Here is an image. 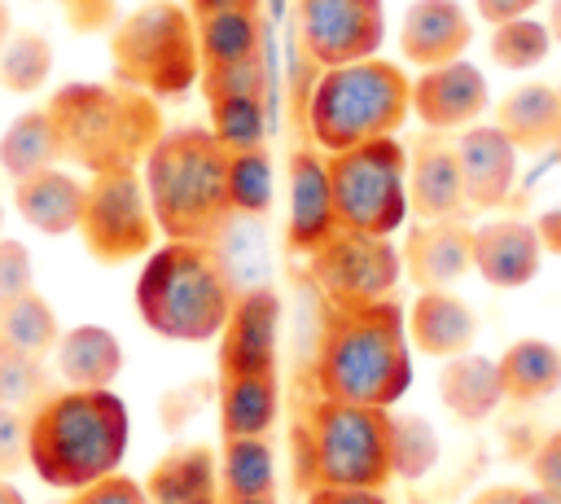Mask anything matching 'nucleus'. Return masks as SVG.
Returning <instances> with one entry per match:
<instances>
[{"instance_id": "nucleus-35", "label": "nucleus", "mask_w": 561, "mask_h": 504, "mask_svg": "<svg viewBox=\"0 0 561 504\" xmlns=\"http://www.w3.org/2000/svg\"><path fill=\"white\" fill-rule=\"evenodd\" d=\"M210 136L228 153L267 145V101L263 96H224V101H210Z\"/></svg>"}, {"instance_id": "nucleus-4", "label": "nucleus", "mask_w": 561, "mask_h": 504, "mask_svg": "<svg viewBox=\"0 0 561 504\" xmlns=\"http://www.w3.org/2000/svg\"><path fill=\"white\" fill-rule=\"evenodd\" d=\"M44 105L57 123L61 158L83 167L88 175L114 171V167H136L140 171L145 153L167 131L158 101L149 92H136V88L118 83V79H110V83H92V79L61 83Z\"/></svg>"}, {"instance_id": "nucleus-14", "label": "nucleus", "mask_w": 561, "mask_h": 504, "mask_svg": "<svg viewBox=\"0 0 561 504\" xmlns=\"http://www.w3.org/2000/svg\"><path fill=\"white\" fill-rule=\"evenodd\" d=\"M337 232L333 193H329V167L316 145H302L289 153L285 167V245L289 254H311Z\"/></svg>"}, {"instance_id": "nucleus-5", "label": "nucleus", "mask_w": 561, "mask_h": 504, "mask_svg": "<svg viewBox=\"0 0 561 504\" xmlns=\"http://www.w3.org/2000/svg\"><path fill=\"white\" fill-rule=\"evenodd\" d=\"M232 298L237 285L219 259V245H202V241H167L149 250L131 289L140 324L167 342H188V346L219 337Z\"/></svg>"}, {"instance_id": "nucleus-9", "label": "nucleus", "mask_w": 561, "mask_h": 504, "mask_svg": "<svg viewBox=\"0 0 561 504\" xmlns=\"http://www.w3.org/2000/svg\"><path fill=\"white\" fill-rule=\"evenodd\" d=\"M337 228L390 237L408 215V149L394 136L324 153Z\"/></svg>"}, {"instance_id": "nucleus-11", "label": "nucleus", "mask_w": 561, "mask_h": 504, "mask_svg": "<svg viewBox=\"0 0 561 504\" xmlns=\"http://www.w3.org/2000/svg\"><path fill=\"white\" fill-rule=\"evenodd\" d=\"M307 272L324 302L333 307H364L394 294L403 276V259L390 245V237H368L337 228L324 245L307 254Z\"/></svg>"}, {"instance_id": "nucleus-38", "label": "nucleus", "mask_w": 561, "mask_h": 504, "mask_svg": "<svg viewBox=\"0 0 561 504\" xmlns=\"http://www.w3.org/2000/svg\"><path fill=\"white\" fill-rule=\"evenodd\" d=\"M438 460V434L421 416H394L390 412V465L394 478H421Z\"/></svg>"}, {"instance_id": "nucleus-44", "label": "nucleus", "mask_w": 561, "mask_h": 504, "mask_svg": "<svg viewBox=\"0 0 561 504\" xmlns=\"http://www.w3.org/2000/svg\"><path fill=\"white\" fill-rule=\"evenodd\" d=\"M110 9H114V0H70L66 4V22L75 31H105V26H114Z\"/></svg>"}, {"instance_id": "nucleus-22", "label": "nucleus", "mask_w": 561, "mask_h": 504, "mask_svg": "<svg viewBox=\"0 0 561 504\" xmlns=\"http://www.w3.org/2000/svg\"><path fill=\"white\" fill-rule=\"evenodd\" d=\"M403 329H408V346H416L421 355L451 359L473 346L478 316L469 311V302H460L447 289H421L403 316Z\"/></svg>"}, {"instance_id": "nucleus-30", "label": "nucleus", "mask_w": 561, "mask_h": 504, "mask_svg": "<svg viewBox=\"0 0 561 504\" xmlns=\"http://www.w3.org/2000/svg\"><path fill=\"white\" fill-rule=\"evenodd\" d=\"M193 22H197V57H202V70L232 66V61L259 57L267 48L263 13H210V18H193Z\"/></svg>"}, {"instance_id": "nucleus-24", "label": "nucleus", "mask_w": 561, "mask_h": 504, "mask_svg": "<svg viewBox=\"0 0 561 504\" xmlns=\"http://www.w3.org/2000/svg\"><path fill=\"white\" fill-rule=\"evenodd\" d=\"M280 412L276 373H219V438H267Z\"/></svg>"}, {"instance_id": "nucleus-29", "label": "nucleus", "mask_w": 561, "mask_h": 504, "mask_svg": "<svg viewBox=\"0 0 561 504\" xmlns=\"http://www.w3.org/2000/svg\"><path fill=\"white\" fill-rule=\"evenodd\" d=\"M495 373H500L504 399L535 403L561 386V351L543 337H522L495 359Z\"/></svg>"}, {"instance_id": "nucleus-50", "label": "nucleus", "mask_w": 561, "mask_h": 504, "mask_svg": "<svg viewBox=\"0 0 561 504\" xmlns=\"http://www.w3.org/2000/svg\"><path fill=\"white\" fill-rule=\"evenodd\" d=\"M219 504H276V495H219Z\"/></svg>"}, {"instance_id": "nucleus-41", "label": "nucleus", "mask_w": 561, "mask_h": 504, "mask_svg": "<svg viewBox=\"0 0 561 504\" xmlns=\"http://www.w3.org/2000/svg\"><path fill=\"white\" fill-rule=\"evenodd\" d=\"M66 504H149V500H145V486H140L136 478H127V473H105V478H96V482L70 491Z\"/></svg>"}, {"instance_id": "nucleus-45", "label": "nucleus", "mask_w": 561, "mask_h": 504, "mask_svg": "<svg viewBox=\"0 0 561 504\" xmlns=\"http://www.w3.org/2000/svg\"><path fill=\"white\" fill-rule=\"evenodd\" d=\"M307 504H386L381 491H359V486H311Z\"/></svg>"}, {"instance_id": "nucleus-28", "label": "nucleus", "mask_w": 561, "mask_h": 504, "mask_svg": "<svg viewBox=\"0 0 561 504\" xmlns=\"http://www.w3.org/2000/svg\"><path fill=\"white\" fill-rule=\"evenodd\" d=\"M57 162H66V158H61V136H57L48 105L22 110L0 136V171L9 180H22V175H35Z\"/></svg>"}, {"instance_id": "nucleus-16", "label": "nucleus", "mask_w": 561, "mask_h": 504, "mask_svg": "<svg viewBox=\"0 0 561 504\" xmlns=\"http://www.w3.org/2000/svg\"><path fill=\"white\" fill-rule=\"evenodd\" d=\"M451 145H456V162L465 180V202L473 210L504 206L517 180V145L495 123H473Z\"/></svg>"}, {"instance_id": "nucleus-1", "label": "nucleus", "mask_w": 561, "mask_h": 504, "mask_svg": "<svg viewBox=\"0 0 561 504\" xmlns=\"http://www.w3.org/2000/svg\"><path fill=\"white\" fill-rule=\"evenodd\" d=\"M311 381H316V399L390 408L412 381V351L399 302L394 298L364 307L324 302Z\"/></svg>"}, {"instance_id": "nucleus-6", "label": "nucleus", "mask_w": 561, "mask_h": 504, "mask_svg": "<svg viewBox=\"0 0 561 504\" xmlns=\"http://www.w3.org/2000/svg\"><path fill=\"white\" fill-rule=\"evenodd\" d=\"M412 114V79L399 61L359 57L324 66L307 92V131L320 153L394 136Z\"/></svg>"}, {"instance_id": "nucleus-8", "label": "nucleus", "mask_w": 561, "mask_h": 504, "mask_svg": "<svg viewBox=\"0 0 561 504\" xmlns=\"http://www.w3.org/2000/svg\"><path fill=\"white\" fill-rule=\"evenodd\" d=\"M110 70L118 83L149 92L153 101L184 96L197 75V22L175 0H149L110 26Z\"/></svg>"}, {"instance_id": "nucleus-26", "label": "nucleus", "mask_w": 561, "mask_h": 504, "mask_svg": "<svg viewBox=\"0 0 561 504\" xmlns=\"http://www.w3.org/2000/svg\"><path fill=\"white\" fill-rule=\"evenodd\" d=\"M495 127L522 149H543L561 136V92L548 83H522L495 105Z\"/></svg>"}, {"instance_id": "nucleus-42", "label": "nucleus", "mask_w": 561, "mask_h": 504, "mask_svg": "<svg viewBox=\"0 0 561 504\" xmlns=\"http://www.w3.org/2000/svg\"><path fill=\"white\" fill-rule=\"evenodd\" d=\"M26 465V412L0 408V478H13Z\"/></svg>"}, {"instance_id": "nucleus-46", "label": "nucleus", "mask_w": 561, "mask_h": 504, "mask_svg": "<svg viewBox=\"0 0 561 504\" xmlns=\"http://www.w3.org/2000/svg\"><path fill=\"white\" fill-rule=\"evenodd\" d=\"M535 4H539V0H473L478 18H482V22H491V26L513 22V18H526Z\"/></svg>"}, {"instance_id": "nucleus-49", "label": "nucleus", "mask_w": 561, "mask_h": 504, "mask_svg": "<svg viewBox=\"0 0 561 504\" xmlns=\"http://www.w3.org/2000/svg\"><path fill=\"white\" fill-rule=\"evenodd\" d=\"M517 504H561V495H552V491H539V486H535V491H522V500H517Z\"/></svg>"}, {"instance_id": "nucleus-40", "label": "nucleus", "mask_w": 561, "mask_h": 504, "mask_svg": "<svg viewBox=\"0 0 561 504\" xmlns=\"http://www.w3.org/2000/svg\"><path fill=\"white\" fill-rule=\"evenodd\" d=\"M35 289V263H31V250L26 241L18 237H0V316Z\"/></svg>"}, {"instance_id": "nucleus-15", "label": "nucleus", "mask_w": 561, "mask_h": 504, "mask_svg": "<svg viewBox=\"0 0 561 504\" xmlns=\"http://www.w3.org/2000/svg\"><path fill=\"white\" fill-rule=\"evenodd\" d=\"M491 92H486V75L456 57L443 66H430L412 79V114L430 127V131H465L482 118Z\"/></svg>"}, {"instance_id": "nucleus-21", "label": "nucleus", "mask_w": 561, "mask_h": 504, "mask_svg": "<svg viewBox=\"0 0 561 504\" xmlns=\"http://www.w3.org/2000/svg\"><path fill=\"white\" fill-rule=\"evenodd\" d=\"M149 504H219V451L206 443H180L145 473Z\"/></svg>"}, {"instance_id": "nucleus-55", "label": "nucleus", "mask_w": 561, "mask_h": 504, "mask_svg": "<svg viewBox=\"0 0 561 504\" xmlns=\"http://www.w3.org/2000/svg\"><path fill=\"white\" fill-rule=\"evenodd\" d=\"M61 4H70V0H61Z\"/></svg>"}, {"instance_id": "nucleus-53", "label": "nucleus", "mask_w": 561, "mask_h": 504, "mask_svg": "<svg viewBox=\"0 0 561 504\" xmlns=\"http://www.w3.org/2000/svg\"><path fill=\"white\" fill-rule=\"evenodd\" d=\"M13 35V18H9V4L0 0V48H4V39Z\"/></svg>"}, {"instance_id": "nucleus-25", "label": "nucleus", "mask_w": 561, "mask_h": 504, "mask_svg": "<svg viewBox=\"0 0 561 504\" xmlns=\"http://www.w3.org/2000/svg\"><path fill=\"white\" fill-rule=\"evenodd\" d=\"M57 377L75 390H110L123 373V346L105 324H75L57 337Z\"/></svg>"}, {"instance_id": "nucleus-47", "label": "nucleus", "mask_w": 561, "mask_h": 504, "mask_svg": "<svg viewBox=\"0 0 561 504\" xmlns=\"http://www.w3.org/2000/svg\"><path fill=\"white\" fill-rule=\"evenodd\" d=\"M184 9L193 18H210V13H263V0H188Z\"/></svg>"}, {"instance_id": "nucleus-34", "label": "nucleus", "mask_w": 561, "mask_h": 504, "mask_svg": "<svg viewBox=\"0 0 561 504\" xmlns=\"http://www.w3.org/2000/svg\"><path fill=\"white\" fill-rule=\"evenodd\" d=\"M272 188H276V175H272L267 145L228 153V197H232V210L237 215H267Z\"/></svg>"}, {"instance_id": "nucleus-19", "label": "nucleus", "mask_w": 561, "mask_h": 504, "mask_svg": "<svg viewBox=\"0 0 561 504\" xmlns=\"http://www.w3.org/2000/svg\"><path fill=\"white\" fill-rule=\"evenodd\" d=\"M469 254H473V272L486 285L517 289V285L535 280L543 241H539V228H530L522 219H491V224L473 228Z\"/></svg>"}, {"instance_id": "nucleus-10", "label": "nucleus", "mask_w": 561, "mask_h": 504, "mask_svg": "<svg viewBox=\"0 0 561 504\" xmlns=\"http://www.w3.org/2000/svg\"><path fill=\"white\" fill-rule=\"evenodd\" d=\"M158 219L145 193V180L136 167H114L88 175L83 188V215H79V241L101 267L136 263L158 241Z\"/></svg>"}, {"instance_id": "nucleus-23", "label": "nucleus", "mask_w": 561, "mask_h": 504, "mask_svg": "<svg viewBox=\"0 0 561 504\" xmlns=\"http://www.w3.org/2000/svg\"><path fill=\"white\" fill-rule=\"evenodd\" d=\"M83 188L88 180L61 171V167H44L35 175L13 180V206L18 215L44 232V237H66L79 232V215H83Z\"/></svg>"}, {"instance_id": "nucleus-27", "label": "nucleus", "mask_w": 561, "mask_h": 504, "mask_svg": "<svg viewBox=\"0 0 561 504\" xmlns=\"http://www.w3.org/2000/svg\"><path fill=\"white\" fill-rule=\"evenodd\" d=\"M438 399L460 421H486L500 408V399H504L495 359L469 355V351L465 355H451L443 364V373H438Z\"/></svg>"}, {"instance_id": "nucleus-52", "label": "nucleus", "mask_w": 561, "mask_h": 504, "mask_svg": "<svg viewBox=\"0 0 561 504\" xmlns=\"http://www.w3.org/2000/svg\"><path fill=\"white\" fill-rule=\"evenodd\" d=\"M548 31H552V44L561 39V0H552V13H548Z\"/></svg>"}, {"instance_id": "nucleus-37", "label": "nucleus", "mask_w": 561, "mask_h": 504, "mask_svg": "<svg viewBox=\"0 0 561 504\" xmlns=\"http://www.w3.org/2000/svg\"><path fill=\"white\" fill-rule=\"evenodd\" d=\"M548 48H552V31L548 22L535 18H513L491 31V61L504 70H530L548 57Z\"/></svg>"}, {"instance_id": "nucleus-7", "label": "nucleus", "mask_w": 561, "mask_h": 504, "mask_svg": "<svg viewBox=\"0 0 561 504\" xmlns=\"http://www.w3.org/2000/svg\"><path fill=\"white\" fill-rule=\"evenodd\" d=\"M302 486H359L386 491L390 465V408L316 399L302 425Z\"/></svg>"}, {"instance_id": "nucleus-17", "label": "nucleus", "mask_w": 561, "mask_h": 504, "mask_svg": "<svg viewBox=\"0 0 561 504\" xmlns=\"http://www.w3.org/2000/svg\"><path fill=\"white\" fill-rule=\"evenodd\" d=\"M408 210L421 224L456 219L460 210H469L460 162H456V145L443 140V131L421 136L416 149L408 153Z\"/></svg>"}, {"instance_id": "nucleus-33", "label": "nucleus", "mask_w": 561, "mask_h": 504, "mask_svg": "<svg viewBox=\"0 0 561 504\" xmlns=\"http://www.w3.org/2000/svg\"><path fill=\"white\" fill-rule=\"evenodd\" d=\"M53 75V44L39 31H13L0 48V88L13 96H31Z\"/></svg>"}, {"instance_id": "nucleus-13", "label": "nucleus", "mask_w": 561, "mask_h": 504, "mask_svg": "<svg viewBox=\"0 0 561 504\" xmlns=\"http://www.w3.org/2000/svg\"><path fill=\"white\" fill-rule=\"evenodd\" d=\"M280 294L267 285L237 289L232 311L219 329V373H276L280 364Z\"/></svg>"}, {"instance_id": "nucleus-12", "label": "nucleus", "mask_w": 561, "mask_h": 504, "mask_svg": "<svg viewBox=\"0 0 561 504\" xmlns=\"http://www.w3.org/2000/svg\"><path fill=\"white\" fill-rule=\"evenodd\" d=\"M298 44L311 66H346L377 57L386 35L381 0H294Z\"/></svg>"}, {"instance_id": "nucleus-32", "label": "nucleus", "mask_w": 561, "mask_h": 504, "mask_svg": "<svg viewBox=\"0 0 561 504\" xmlns=\"http://www.w3.org/2000/svg\"><path fill=\"white\" fill-rule=\"evenodd\" d=\"M0 337H4L9 346H18V351L35 355V359H48V355L57 351V337H61V324H57L53 302H48L39 289L22 294V298L0 316Z\"/></svg>"}, {"instance_id": "nucleus-36", "label": "nucleus", "mask_w": 561, "mask_h": 504, "mask_svg": "<svg viewBox=\"0 0 561 504\" xmlns=\"http://www.w3.org/2000/svg\"><path fill=\"white\" fill-rule=\"evenodd\" d=\"M53 377L44 368V359L9 346L0 337V408H18V412H31L35 403H44L53 394Z\"/></svg>"}, {"instance_id": "nucleus-48", "label": "nucleus", "mask_w": 561, "mask_h": 504, "mask_svg": "<svg viewBox=\"0 0 561 504\" xmlns=\"http://www.w3.org/2000/svg\"><path fill=\"white\" fill-rule=\"evenodd\" d=\"M522 500V491L517 486H486L482 495H473L469 504H517Z\"/></svg>"}, {"instance_id": "nucleus-43", "label": "nucleus", "mask_w": 561, "mask_h": 504, "mask_svg": "<svg viewBox=\"0 0 561 504\" xmlns=\"http://www.w3.org/2000/svg\"><path fill=\"white\" fill-rule=\"evenodd\" d=\"M530 478H535L539 491L561 495V429H552V434L539 443V451L530 456Z\"/></svg>"}, {"instance_id": "nucleus-31", "label": "nucleus", "mask_w": 561, "mask_h": 504, "mask_svg": "<svg viewBox=\"0 0 561 504\" xmlns=\"http://www.w3.org/2000/svg\"><path fill=\"white\" fill-rule=\"evenodd\" d=\"M219 495H276V451L267 438L219 443Z\"/></svg>"}, {"instance_id": "nucleus-2", "label": "nucleus", "mask_w": 561, "mask_h": 504, "mask_svg": "<svg viewBox=\"0 0 561 504\" xmlns=\"http://www.w3.org/2000/svg\"><path fill=\"white\" fill-rule=\"evenodd\" d=\"M140 180L167 241L219 245L237 219L228 197V149L210 127H167L140 162Z\"/></svg>"}, {"instance_id": "nucleus-39", "label": "nucleus", "mask_w": 561, "mask_h": 504, "mask_svg": "<svg viewBox=\"0 0 561 504\" xmlns=\"http://www.w3.org/2000/svg\"><path fill=\"white\" fill-rule=\"evenodd\" d=\"M197 83H202L206 105L224 101V96H263L267 101V88H272L267 48L259 57H245V61H232V66H210V70L197 75Z\"/></svg>"}, {"instance_id": "nucleus-20", "label": "nucleus", "mask_w": 561, "mask_h": 504, "mask_svg": "<svg viewBox=\"0 0 561 504\" xmlns=\"http://www.w3.org/2000/svg\"><path fill=\"white\" fill-rule=\"evenodd\" d=\"M469 237L473 228L456 224V219H434V224H416L399 250L403 272L421 285V289H447L460 276L473 272V254H469Z\"/></svg>"}, {"instance_id": "nucleus-54", "label": "nucleus", "mask_w": 561, "mask_h": 504, "mask_svg": "<svg viewBox=\"0 0 561 504\" xmlns=\"http://www.w3.org/2000/svg\"><path fill=\"white\" fill-rule=\"evenodd\" d=\"M0 224H4V210H0Z\"/></svg>"}, {"instance_id": "nucleus-51", "label": "nucleus", "mask_w": 561, "mask_h": 504, "mask_svg": "<svg viewBox=\"0 0 561 504\" xmlns=\"http://www.w3.org/2000/svg\"><path fill=\"white\" fill-rule=\"evenodd\" d=\"M0 504H26V495H22L9 478H0Z\"/></svg>"}, {"instance_id": "nucleus-3", "label": "nucleus", "mask_w": 561, "mask_h": 504, "mask_svg": "<svg viewBox=\"0 0 561 504\" xmlns=\"http://www.w3.org/2000/svg\"><path fill=\"white\" fill-rule=\"evenodd\" d=\"M127 408L114 390L57 386L26 412V465L53 491H79L105 473H118L127 451Z\"/></svg>"}, {"instance_id": "nucleus-18", "label": "nucleus", "mask_w": 561, "mask_h": 504, "mask_svg": "<svg viewBox=\"0 0 561 504\" xmlns=\"http://www.w3.org/2000/svg\"><path fill=\"white\" fill-rule=\"evenodd\" d=\"M473 39V22L460 9V0H412L399 22V53L403 61L430 70L443 61L465 57Z\"/></svg>"}]
</instances>
